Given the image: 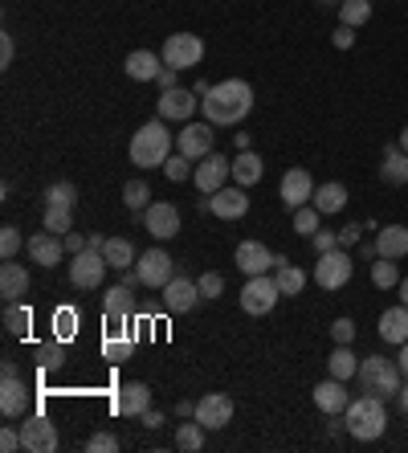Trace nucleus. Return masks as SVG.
I'll return each instance as SVG.
<instances>
[{
    "instance_id": "1",
    "label": "nucleus",
    "mask_w": 408,
    "mask_h": 453,
    "mask_svg": "<svg viewBox=\"0 0 408 453\" xmlns=\"http://www.w3.org/2000/svg\"><path fill=\"white\" fill-rule=\"evenodd\" d=\"M200 111H204V123L212 127H237L253 111V86L245 78H225L200 98Z\"/></svg>"
},
{
    "instance_id": "2",
    "label": "nucleus",
    "mask_w": 408,
    "mask_h": 453,
    "mask_svg": "<svg viewBox=\"0 0 408 453\" xmlns=\"http://www.w3.org/2000/svg\"><path fill=\"white\" fill-rule=\"evenodd\" d=\"M172 131L164 127V119H151V123H143L131 135V143H127V159L135 164V168H164L172 156Z\"/></svg>"
},
{
    "instance_id": "3",
    "label": "nucleus",
    "mask_w": 408,
    "mask_h": 453,
    "mask_svg": "<svg viewBox=\"0 0 408 453\" xmlns=\"http://www.w3.org/2000/svg\"><path fill=\"white\" fill-rule=\"evenodd\" d=\"M343 417H347V433L356 437V441H376V437H384V429H388V409H384V401L380 396H359V401H351L343 409Z\"/></svg>"
},
{
    "instance_id": "4",
    "label": "nucleus",
    "mask_w": 408,
    "mask_h": 453,
    "mask_svg": "<svg viewBox=\"0 0 408 453\" xmlns=\"http://www.w3.org/2000/svg\"><path fill=\"white\" fill-rule=\"evenodd\" d=\"M400 364L396 359H384V356H367L359 359V392H367V396H380V401H388V396H396L400 392Z\"/></svg>"
},
{
    "instance_id": "5",
    "label": "nucleus",
    "mask_w": 408,
    "mask_h": 453,
    "mask_svg": "<svg viewBox=\"0 0 408 453\" xmlns=\"http://www.w3.org/2000/svg\"><path fill=\"white\" fill-rule=\"evenodd\" d=\"M356 274V262H351V253L339 245L331 253H319V262H314V282L323 286V290H343Z\"/></svg>"
},
{
    "instance_id": "6",
    "label": "nucleus",
    "mask_w": 408,
    "mask_h": 453,
    "mask_svg": "<svg viewBox=\"0 0 408 453\" xmlns=\"http://www.w3.org/2000/svg\"><path fill=\"white\" fill-rule=\"evenodd\" d=\"M278 298H282V290H278V282H273L270 274H253L245 278V286H241V311L245 315H270L273 306H278Z\"/></svg>"
},
{
    "instance_id": "7",
    "label": "nucleus",
    "mask_w": 408,
    "mask_h": 453,
    "mask_svg": "<svg viewBox=\"0 0 408 453\" xmlns=\"http://www.w3.org/2000/svg\"><path fill=\"white\" fill-rule=\"evenodd\" d=\"M164 65H172V70H192V65H200V58H204V42H200L196 33H172L168 42H164Z\"/></svg>"
},
{
    "instance_id": "8",
    "label": "nucleus",
    "mask_w": 408,
    "mask_h": 453,
    "mask_svg": "<svg viewBox=\"0 0 408 453\" xmlns=\"http://www.w3.org/2000/svg\"><path fill=\"white\" fill-rule=\"evenodd\" d=\"M106 278V257L103 250H90L86 245L82 253H73V262H70V282L78 286V290H98Z\"/></svg>"
},
{
    "instance_id": "9",
    "label": "nucleus",
    "mask_w": 408,
    "mask_h": 453,
    "mask_svg": "<svg viewBox=\"0 0 408 453\" xmlns=\"http://www.w3.org/2000/svg\"><path fill=\"white\" fill-rule=\"evenodd\" d=\"M135 270H139V282H143L147 290H164V286L176 278V262H172L168 250H147L135 262Z\"/></svg>"
},
{
    "instance_id": "10",
    "label": "nucleus",
    "mask_w": 408,
    "mask_h": 453,
    "mask_svg": "<svg viewBox=\"0 0 408 453\" xmlns=\"http://www.w3.org/2000/svg\"><path fill=\"white\" fill-rule=\"evenodd\" d=\"M62 437H58V425L50 417H25L21 425V449L25 453H58Z\"/></svg>"
},
{
    "instance_id": "11",
    "label": "nucleus",
    "mask_w": 408,
    "mask_h": 453,
    "mask_svg": "<svg viewBox=\"0 0 408 453\" xmlns=\"http://www.w3.org/2000/svg\"><path fill=\"white\" fill-rule=\"evenodd\" d=\"M233 262H237V270H241L245 278H253V274H270V270H278L286 257L270 253L262 242H241L237 253H233Z\"/></svg>"
},
{
    "instance_id": "12",
    "label": "nucleus",
    "mask_w": 408,
    "mask_h": 453,
    "mask_svg": "<svg viewBox=\"0 0 408 453\" xmlns=\"http://www.w3.org/2000/svg\"><path fill=\"white\" fill-rule=\"evenodd\" d=\"M225 180H233V159L217 156V151H209V156L196 164V172H192V184H196L204 196H212V192L225 188Z\"/></svg>"
},
{
    "instance_id": "13",
    "label": "nucleus",
    "mask_w": 408,
    "mask_h": 453,
    "mask_svg": "<svg viewBox=\"0 0 408 453\" xmlns=\"http://www.w3.org/2000/svg\"><path fill=\"white\" fill-rule=\"evenodd\" d=\"M25 409H29V384H25V380L17 376V368H12L9 359H4V384H0V412H4V417H25Z\"/></svg>"
},
{
    "instance_id": "14",
    "label": "nucleus",
    "mask_w": 408,
    "mask_h": 453,
    "mask_svg": "<svg viewBox=\"0 0 408 453\" xmlns=\"http://www.w3.org/2000/svg\"><path fill=\"white\" fill-rule=\"evenodd\" d=\"M196 106H200V95L196 90H164L159 95V119L164 123H192V115H196Z\"/></svg>"
},
{
    "instance_id": "15",
    "label": "nucleus",
    "mask_w": 408,
    "mask_h": 453,
    "mask_svg": "<svg viewBox=\"0 0 408 453\" xmlns=\"http://www.w3.org/2000/svg\"><path fill=\"white\" fill-rule=\"evenodd\" d=\"M143 229L156 237V242H168V237H176L180 233V209L168 201H156L143 209Z\"/></svg>"
},
{
    "instance_id": "16",
    "label": "nucleus",
    "mask_w": 408,
    "mask_h": 453,
    "mask_svg": "<svg viewBox=\"0 0 408 453\" xmlns=\"http://www.w3.org/2000/svg\"><path fill=\"white\" fill-rule=\"evenodd\" d=\"M278 196H282V204L286 209H303V204H311L314 201V180H311V172L306 168H290L282 176V184H278Z\"/></svg>"
},
{
    "instance_id": "17",
    "label": "nucleus",
    "mask_w": 408,
    "mask_h": 453,
    "mask_svg": "<svg viewBox=\"0 0 408 453\" xmlns=\"http://www.w3.org/2000/svg\"><path fill=\"white\" fill-rule=\"evenodd\" d=\"M209 212H217L220 221H241L245 212H250V196H245V188L241 184H225L220 192H212L209 196Z\"/></svg>"
},
{
    "instance_id": "18",
    "label": "nucleus",
    "mask_w": 408,
    "mask_h": 453,
    "mask_svg": "<svg viewBox=\"0 0 408 453\" xmlns=\"http://www.w3.org/2000/svg\"><path fill=\"white\" fill-rule=\"evenodd\" d=\"M204 429H225L233 421V401L225 392H209V396H200L196 401V412H192Z\"/></svg>"
},
{
    "instance_id": "19",
    "label": "nucleus",
    "mask_w": 408,
    "mask_h": 453,
    "mask_svg": "<svg viewBox=\"0 0 408 453\" xmlns=\"http://www.w3.org/2000/svg\"><path fill=\"white\" fill-rule=\"evenodd\" d=\"M176 151L189 159H204L212 151V123H184L176 135Z\"/></svg>"
},
{
    "instance_id": "20",
    "label": "nucleus",
    "mask_w": 408,
    "mask_h": 453,
    "mask_svg": "<svg viewBox=\"0 0 408 453\" xmlns=\"http://www.w3.org/2000/svg\"><path fill=\"white\" fill-rule=\"evenodd\" d=\"M196 303H200V286L192 278H172L164 286V306H168L172 315H189Z\"/></svg>"
},
{
    "instance_id": "21",
    "label": "nucleus",
    "mask_w": 408,
    "mask_h": 453,
    "mask_svg": "<svg viewBox=\"0 0 408 453\" xmlns=\"http://www.w3.org/2000/svg\"><path fill=\"white\" fill-rule=\"evenodd\" d=\"M25 250H29V257L37 265H45V270H53V265L62 262V253H65V242L62 237H58V233H33L29 237V245H25Z\"/></svg>"
},
{
    "instance_id": "22",
    "label": "nucleus",
    "mask_w": 408,
    "mask_h": 453,
    "mask_svg": "<svg viewBox=\"0 0 408 453\" xmlns=\"http://www.w3.org/2000/svg\"><path fill=\"white\" fill-rule=\"evenodd\" d=\"M314 404L327 412V417H335V412H343L347 404H351V392H347V380H335L327 376L319 388H314Z\"/></svg>"
},
{
    "instance_id": "23",
    "label": "nucleus",
    "mask_w": 408,
    "mask_h": 453,
    "mask_svg": "<svg viewBox=\"0 0 408 453\" xmlns=\"http://www.w3.org/2000/svg\"><path fill=\"white\" fill-rule=\"evenodd\" d=\"M0 295H4V303H21L29 295V270L12 257L0 265Z\"/></svg>"
},
{
    "instance_id": "24",
    "label": "nucleus",
    "mask_w": 408,
    "mask_h": 453,
    "mask_svg": "<svg viewBox=\"0 0 408 453\" xmlns=\"http://www.w3.org/2000/svg\"><path fill=\"white\" fill-rule=\"evenodd\" d=\"M151 409V388L147 384H139V380H131V384H123L115 396V412L119 417H139V412Z\"/></svg>"
},
{
    "instance_id": "25",
    "label": "nucleus",
    "mask_w": 408,
    "mask_h": 453,
    "mask_svg": "<svg viewBox=\"0 0 408 453\" xmlns=\"http://www.w3.org/2000/svg\"><path fill=\"white\" fill-rule=\"evenodd\" d=\"M123 70L131 82H156L159 70H164V58H156L151 50H135V53H127Z\"/></svg>"
},
{
    "instance_id": "26",
    "label": "nucleus",
    "mask_w": 408,
    "mask_h": 453,
    "mask_svg": "<svg viewBox=\"0 0 408 453\" xmlns=\"http://www.w3.org/2000/svg\"><path fill=\"white\" fill-rule=\"evenodd\" d=\"M376 257H392V262L408 257V225H384L376 233Z\"/></svg>"
},
{
    "instance_id": "27",
    "label": "nucleus",
    "mask_w": 408,
    "mask_h": 453,
    "mask_svg": "<svg viewBox=\"0 0 408 453\" xmlns=\"http://www.w3.org/2000/svg\"><path fill=\"white\" fill-rule=\"evenodd\" d=\"M380 339L384 343H408V306H388L384 315H380Z\"/></svg>"
},
{
    "instance_id": "28",
    "label": "nucleus",
    "mask_w": 408,
    "mask_h": 453,
    "mask_svg": "<svg viewBox=\"0 0 408 453\" xmlns=\"http://www.w3.org/2000/svg\"><path fill=\"white\" fill-rule=\"evenodd\" d=\"M314 209L323 212V217H335V212H343L347 209V188L339 184V180H331V184H319L314 188Z\"/></svg>"
},
{
    "instance_id": "29",
    "label": "nucleus",
    "mask_w": 408,
    "mask_h": 453,
    "mask_svg": "<svg viewBox=\"0 0 408 453\" xmlns=\"http://www.w3.org/2000/svg\"><path fill=\"white\" fill-rule=\"evenodd\" d=\"M262 176H266V164H262V156H258V151H241V156L233 159V184L253 188Z\"/></svg>"
},
{
    "instance_id": "30",
    "label": "nucleus",
    "mask_w": 408,
    "mask_h": 453,
    "mask_svg": "<svg viewBox=\"0 0 408 453\" xmlns=\"http://www.w3.org/2000/svg\"><path fill=\"white\" fill-rule=\"evenodd\" d=\"M135 311V298H131V286L119 282L115 290H106V319L115 323V327H127V319Z\"/></svg>"
},
{
    "instance_id": "31",
    "label": "nucleus",
    "mask_w": 408,
    "mask_h": 453,
    "mask_svg": "<svg viewBox=\"0 0 408 453\" xmlns=\"http://www.w3.org/2000/svg\"><path fill=\"white\" fill-rule=\"evenodd\" d=\"M380 176H384V184H396V188H404V184H408V151L384 148V164H380Z\"/></svg>"
},
{
    "instance_id": "32",
    "label": "nucleus",
    "mask_w": 408,
    "mask_h": 453,
    "mask_svg": "<svg viewBox=\"0 0 408 453\" xmlns=\"http://www.w3.org/2000/svg\"><path fill=\"white\" fill-rule=\"evenodd\" d=\"M103 257H106V265H115V270H131V265L139 262V257H135V245L127 242V237H106Z\"/></svg>"
},
{
    "instance_id": "33",
    "label": "nucleus",
    "mask_w": 408,
    "mask_h": 453,
    "mask_svg": "<svg viewBox=\"0 0 408 453\" xmlns=\"http://www.w3.org/2000/svg\"><path fill=\"white\" fill-rule=\"evenodd\" d=\"M327 372H331L335 380H351V376H356V372H359V359L351 356V343H339L335 356L327 359Z\"/></svg>"
},
{
    "instance_id": "34",
    "label": "nucleus",
    "mask_w": 408,
    "mask_h": 453,
    "mask_svg": "<svg viewBox=\"0 0 408 453\" xmlns=\"http://www.w3.org/2000/svg\"><path fill=\"white\" fill-rule=\"evenodd\" d=\"M273 282H278V290H282L286 298H294V295H303V286H306V274L298 270V265H278V274H273Z\"/></svg>"
},
{
    "instance_id": "35",
    "label": "nucleus",
    "mask_w": 408,
    "mask_h": 453,
    "mask_svg": "<svg viewBox=\"0 0 408 453\" xmlns=\"http://www.w3.org/2000/svg\"><path fill=\"white\" fill-rule=\"evenodd\" d=\"M339 21L351 25V29L367 25L372 21V0H343V4H339Z\"/></svg>"
},
{
    "instance_id": "36",
    "label": "nucleus",
    "mask_w": 408,
    "mask_h": 453,
    "mask_svg": "<svg viewBox=\"0 0 408 453\" xmlns=\"http://www.w3.org/2000/svg\"><path fill=\"white\" fill-rule=\"evenodd\" d=\"M200 445H204V425L192 417V425H189V417H184V425L176 429V449H184V453H196Z\"/></svg>"
},
{
    "instance_id": "37",
    "label": "nucleus",
    "mask_w": 408,
    "mask_h": 453,
    "mask_svg": "<svg viewBox=\"0 0 408 453\" xmlns=\"http://www.w3.org/2000/svg\"><path fill=\"white\" fill-rule=\"evenodd\" d=\"M29 323H33L29 306H21V303L4 306V331H9V335H29Z\"/></svg>"
},
{
    "instance_id": "38",
    "label": "nucleus",
    "mask_w": 408,
    "mask_h": 453,
    "mask_svg": "<svg viewBox=\"0 0 408 453\" xmlns=\"http://www.w3.org/2000/svg\"><path fill=\"white\" fill-rule=\"evenodd\" d=\"M62 359H65V339L53 335L50 343H42V348H37V368H42V372L62 368Z\"/></svg>"
},
{
    "instance_id": "39",
    "label": "nucleus",
    "mask_w": 408,
    "mask_h": 453,
    "mask_svg": "<svg viewBox=\"0 0 408 453\" xmlns=\"http://www.w3.org/2000/svg\"><path fill=\"white\" fill-rule=\"evenodd\" d=\"M45 229L65 237V233L73 229V209H65V204H45Z\"/></svg>"
},
{
    "instance_id": "40",
    "label": "nucleus",
    "mask_w": 408,
    "mask_h": 453,
    "mask_svg": "<svg viewBox=\"0 0 408 453\" xmlns=\"http://www.w3.org/2000/svg\"><path fill=\"white\" fill-rule=\"evenodd\" d=\"M372 286H380V290H392V286H400V270L392 257H376L372 262Z\"/></svg>"
},
{
    "instance_id": "41",
    "label": "nucleus",
    "mask_w": 408,
    "mask_h": 453,
    "mask_svg": "<svg viewBox=\"0 0 408 453\" xmlns=\"http://www.w3.org/2000/svg\"><path fill=\"white\" fill-rule=\"evenodd\" d=\"M123 204L127 209H135V212H143L147 204H151V188H147L143 180H127L123 184Z\"/></svg>"
},
{
    "instance_id": "42",
    "label": "nucleus",
    "mask_w": 408,
    "mask_h": 453,
    "mask_svg": "<svg viewBox=\"0 0 408 453\" xmlns=\"http://www.w3.org/2000/svg\"><path fill=\"white\" fill-rule=\"evenodd\" d=\"M319 217H323V212L314 209V204H303V209H294V233H303V237H314V233H319Z\"/></svg>"
},
{
    "instance_id": "43",
    "label": "nucleus",
    "mask_w": 408,
    "mask_h": 453,
    "mask_svg": "<svg viewBox=\"0 0 408 453\" xmlns=\"http://www.w3.org/2000/svg\"><path fill=\"white\" fill-rule=\"evenodd\" d=\"M103 359H111V364H123V359H131V335H106Z\"/></svg>"
},
{
    "instance_id": "44",
    "label": "nucleus",
    "mask_w": 408,
    "mask_h": 453,
    "mask_svg": "<svg viewBox=\"0 0 408 453\" xmlns=\"http://www.w3.org/2000/svg\"><path fill=\"white\" fill-rule=\"evenodd\" d=\"M45 204H65V209H73V204H78V188H73L70 180L50 184V188H45Z\"/></svg>"
},
{
    "instance_id": "45",
    "label": "nucleus",
    "mask_w": 408,
    "mask_h": 453,
    "mask_svg": "<svg viewBox=\"0 0 408 453\" xmlns=\"http://www.w3.org/2000/svg\"><path fill=\"white\" fill-rule=\"evenodd\" d=\"M73 331H78V311H70V306H62V311L53 315V335H58V339H70Z\"/></svg>"
},
{
    "instance_id": "46",
    "label": "nucleus",
    "mask_w": 408,
    "mask_h": 453,
    "mask_svg": "<svg viewBox=\"0 0 408 453\" xmlns=\"http://www.w3.org/2000/svg\"><path fill=\"white\" fill-rule=\"evenodd\" d=\"M17 250H21V229H17V225H4V229H0V257L9 262V257H17Z\"/></svg>"
},
{
    "instance_id": "47",
    "label": "nucleus",
    "mask_w": 408,
    "mask_h": 453,
    "mask_svg": "<svg viewBox=\"0 0 408 453\" xmlns=\"http://www.w3.org/2000/svg\"><path fill=\"white\" fill-rule=\"evenodd\" d=\"M196 286H200V298H220V295H225V274L209 270V274L196 278Z\"/></svg>"
},
{
    "instance_id": "48",
    "label": "nucleus",
    "mask_w": 408,
    "mask_h": 453,
    "mask_svg": "<svg viewBox=\"0 0 408 453\" xmlns=\"http://www.w3.org/2000/svg\"><path fill=\"white\" fill-rule=\"evenodd\" d=\"M189 164L192 159L176 151V156H168V164H164V176H168L172 184H184V180H189Z\"/></svg>"
},
{
    "instance_id": "49",
    "label": "nucleus",
    "mask_w": 408,
    "mask_h": 453,
    "mask_svg": "<svg viewBox=\"0 0 408 453\" xmlns=\"http://www.w3.org/2000/svg\"><path fill=\"white\" fill-rule=\"evenodd\" d=\"M86 449L90 453H119V437L115 433H95V437L86 441Z\"/></svg>"
},
{
    "instance_id": "50",
    "label": "nucleus",
    "mask_w": 408,
    "mask_h": 453,
    "mask_svg": "<svg viewBox=\"0 0 408 453\" xmlns=\"http://www.w3.org/2000/svg\"><path fill=\"white\" fill-rule=\"evenodd\" d=\"M331 335H335V343H356V319H335L331 323Z\"/></svg>"
},
{
    "instance_id": "51",
    "label": "nucleus",
    "mask_w": 408,
    "mask_h": 453,
    "mask_svg": "<svg viewBox=\"0 0 408 453\" xmlns=\"http://www.w3.org/2000/svg\"><path fill=\"white\" fill-rule=\"evenodd\" d=\"M311 242H314V253H331V250H339V233H314V237H311Z\"/></svg>"
},
{
    "instance_id": "52",
    "label": "nucleus",
    "mask_w": 408,
    "mask_h": 453,
    "mask_svg": "<svg viewBox=\"0 0 408 453\" xmlns=\"http://www.w3.org/2000/svg\"><path fill=\"white\" fill-rule=\"evenodd\" d=\"M331 42H335V50H351V45H356V29H351V25H339Z\"/></svg>"
},
{
    "instance_id": "53",
    "label": "nucleus",
    "mask_w": 408,
    "mask_h": 453,
    "mask_svg": "<svg viewBox=\"0 0 408 453\" xmlns=\"http://www.w3.org/2000/svg\"><path fill=\"white\" fill-rule=\"evenodd\" d=\"M0 449L4 453L21 449V429H0Z\"/></svg>"
},
{
    "instance_id": "54",
    "label": "nucleus",
    "mask_w": 408,
    "mask_h": 453,
    "mask_svg": "<svg viewBox=\"0 0 408 453\" xmlns=\"http://www.w3.org/2000/svg\"><path fill=\"white\" fill-rule=\"evenodd\" d=\"M12 53H17V45H12V37L4 33V37H0V70H9L12 65Z\"/></svg>"
},
{
    "instance_id": "55",
    "label": "nucleus",
    "mask_w": 408,
    "mask_h": 453,
    "mask_svg": "<svg viewBox=\"0 0 408 453\" xmlns=\"http://www.w3.org/2000/svg\"><path fill=\"white\" fill-rule=\"evenodd\" d=\"M62 242H65V253H82L86 245H90V242H86V237H82V233H65Z\"/></svg>"
},
{
    "instance_id": "56",
    "label": "nucleus",
    "mask_w": 408,
    "mask_h": 453,
    "mask_svg": "<svg viewBox=\"0 0 408 453\" xmlns=\"http://www.w3.org/2000/svg\"><path fill=\"white\" fill-rule=\"evenodd\" d=\"M176 74H180V70H172V65H164V70H159V78H156V82H159V90H176Z\"/></svg>"
},
{
    "instance_id": "57",
    "label": "nucleus",
    "mask_w": 408,
    "mask_h": 453,
    "mask_svg": "<svg viewBox=\"0 0 408 453\" xmlns=\"http://www.w3.org/2000/svg\"><path fill=\"white\" fill-rule=\"evenodd\" d=\"M139 421H143V429H159V425H164V412H139Z\"/></svg>"
},
{
    "instance_id": "58",
    "label": "nucleus",
    "mask_w": 408,
    "mask_h": 453,
    "mask_svg": "<svg viewBox=\"0 0 408 453\" xmlns=\"http://www.w3.org/2000/svg\"><path fill=\"white\" fill-rule=\"evenodd\" d=\"M356 242H359V229H356V225L339 229V245H356Z\"/></svg>"
},
{
    "instance_id": "59",
    "label": "nucleus",
    "mask_w": 408,
    "mask_h": 453,
    "mask_svg": "<svg viewBox=\"0 0 408 453\" xmlns=\"http://www.w3.org/2000/svg\"><path fill=\"white\" fill-rule=\"evenodd\" d=\"M396 364H400V372L408 376V343H400V356H396Z\"/></svg>"
},
{
    "instance_id": "60",
    "label": "nucleus",
    "mask_w": 408,
    "mask_h": 453,
    "mask_svg": "<svg viewBox=\"0 0 408 453\" xmlns=\"http://www.w3.org/2000/svg\"><path fill=\"white\" fill-rule=\"evenodd\" d=\"M176 412H180V417H192V412H196V404H192V401H180Z\"/></svg>"
},
{
    "instance_id": "61",
    "label": "nucleus",
    "mask_w": 408,
    "mask_h": 453,
    "mask_svg": "<svg viewBox=\"0 0 408 453\" xmlns=\"http://www.w3.org/2000/svg\"><path fill=\"white\" fill-rule=\"evenodd\" d=\"M396 401H400V409H404V417H408V384H400V392H396Z\"/></svg>"
},
{
    "instance_id": "62",
    "label": "nucleus",
    "mask_w": 408,
    "mask_h": 453,
    "mask_svg": "<svg viewBox=\"0 0 408 453\" xmlns=\"http://www.w3.org/2000/svg\"><path fill=\"white\" fill-rule=\"evenodd\" d=\"M400 303L408 306V278H400Z\"/></svg>"
},
{
    "instance_id": "63",
    "label": "nucleus",
    "mask_w": 408,
    "mask_h": 453,
    "mask_svg": "<svg viewBox=\"0 0 408 453\" xmlns=\"http://www.w3.org/2000/svg\"><path fill=\"white\" fill-rule=\"evenodd\" d=\"M396 148H400V151H408V127H404V131H400V139H396Z\"/></svg>"
},
{
    "instance_id": "64",
    "label": "nucleus",
    "mask_w": 408,
    "mask_h": 453,
    "mask_svg": "<svg viewBox=\"0 0 408 453\" xmlns=\"http://www.w3.org/2000/svg\"><path fill=\"white\" fill-rule=\"evenodd\" d=\"M319 4H343V0H319Z\"/></svg>"
}]
</instances>
